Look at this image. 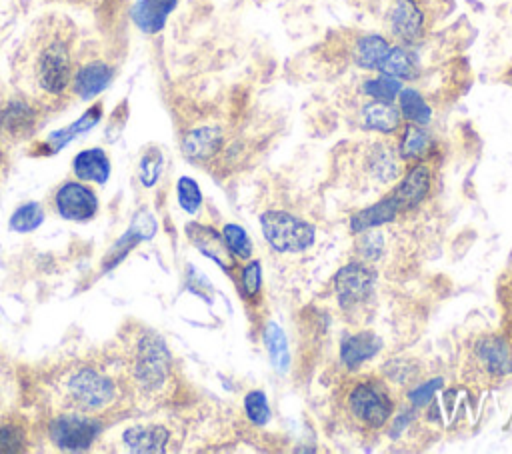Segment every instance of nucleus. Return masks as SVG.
I'll return each mask as SVG.
<instances>
[{"label": "nucleus", "instance_id": "a878e982", "mask_svg": "<svg viewBox=\"0 0 512 454\" xmlns=\"http://www.w3.org/2000/svg\"><path fill=\"white\" fill-rule=\"evenodd\" d=\"M404 82H400L394 76H388L384 72H368L360 84L358 94L364 100H382V102H396Z\"/></svg>", "mask_w": 512, "mask_h": 454}, {"label": "nucleus", "instance_id": "2eb2a0df", "mask_svg": "<svg viewBox=\"0 0 512 454\" xmlns=\"http://www.w3.org/2000/svg\"><path fill=\"white\" fill-rule=\"evenodd\" d=\"M392 44L386 32H362L350 44V60L366 74L378 72Z\"/></svg>", "mask_w": 512, "mask_h": 454}, {"label": "nucleus", "instance_id": "aec40b11", "mask_svg": "<svg viewBox=\"0 0 512 454\" xmlns=\"http://www.w3.org/2000/svg\"><path fill=\"white\" fill-rule=\"evenodd\" d=\"M112 76H114V70L104 60L82 62L74 70L72 92L82 100H90L112 82Z\"/></svg>", "mask_w": 512, "mask_h": 454}, {"label": "nucleus", "instance_id": "473e14b6", "mask_svg": "<svg viewBox=\"0 0 512 454\" xmlns=\"http://www.w3.org/2000/svg\"><path fill=\"white\" fill-rule=\"evenodd\" d=\"M176 196H178V204L182 210H186L188 214H196L202 206V192L196 184V180L182 176L176 184Z\"/></svg>", "mask_w": 512, "mask_h": 454}, {"label": "nucleus", "instance_id": "9b49d317", "mask_svg": "<svg viewBox=\"0 0 512 454\" xmlns=\"http://www.w3.org/2000/svg\"><path fill=\"white\" fill-rule=\"evenodd\" d=\"M384 344L382 338L368 328H358L352 332H344L338 346V358L346 372L356 374L362 366L372 362L380 352Z\"/></svg>", "mask_w": 512, "mask_h": 454}, {"label": "nucleus", "instance_id": "f8f14e48", "mask_svg": "<svg viewBox=\"0 0 512 454\" xmlns=\"http://www.w3.org/2000/svg\"><path fill=\"white\" fill-rule=\"evenodd\" d=\"M54 206L60 218L70 222H84L96 216L98 198L92 188L80 182H64L54 196Z\"/></svg>", "mask_w": 512, "mask_h": 454}, {"label": "nucleus", "instance_id": "7ed1b4c3", "mask_svg": "<svg viewBox=\"0 0 512 454\" xmlns=\"http://www.w3.org/2000/svg\"><path fill=\"white\" fill-rule=\"evenodd\" d=\"M58 396L70 412L102 414L120 398V380L102 364H72L56 380Z\"/></svg>", "mask_w": 512, "mask_h": 454}, {"label": "nucleus", "instance_id": "423d86ee", "mask_svg": "<svg viewBox=\"0 0 512 454\" xmlns=\"http://www.w3.org/2000/svg\"><path fill=\"white\" fill-rule=\"evenodd\" d=\"M464 368L482 382L512 378V338L504 330L476 334L466 348Z\"/></svg>", "mask_w": 512, "mask_h": 454}, {"label": "nucleus", "instance_id": "c756f323", "mask_svg": "<svg viewBox=\"0 0 512 454\" xmlns=\"http://www.w3.org/2000/svg\"><path fill=\"white\" fill-rule=\"evenodd\" d=\"M100 114H102V106H100V104H98V106H92L80 120H76L74 124H70V126L64 128V130L54 132V134L48 138V144H52V150L62 148V146H64L66 142H70L76 134H80V132L92 128V126L98 122Z\"/></svg>", "mask_w": 512, "mask_h": 454}, {"label": "nucleus", "instance_id": "9d476101", "mask_svg": "<svg viewBox=\"0 0 512 454\" xmlns=\"http://www.w3.org/2000/svg\"><path fill=\"white\" fill-rule=\"evenodd\" d=\"M404 166L406 164L400 160L396 146L386 140L370 142L360 158L362 176H366L372 184L380 186L396 182L402 176Z\"/></svg>", "mask_w": 512, "mask_h": 454}, {"label": "nucleus", "instance_id": "6e6552de", "mask_svg": "<svg viewBox=\"0 0 512 454\" xmlns=\"http://www.w3.org/2000/svg\"><path fill=\"white\" fill-rule=\"evenodd\" d=\"M430 14L424 0H388L384 28L392 42L420 46L428 34Z\"/></svg>", "mask_w": 512, "mask_h": 454}, {"label": "nucleus", "instance_id": "4468645a", "mask_svg": "<svg viewBox=\"0 0 512 454\" xmlns=\"http://www.w3.org/2000/svg\"><path fill=\"white\" fill-rule=\"evenodd\" d=\"M396 152L404 164L436 158L438 140L430 132V126H416L404 122L396 134Z\"/></svg>", "mask_w": 512, "mask_h": 454}, {"label": "nucleus", "instance_id": "1a4fd4ad", "mask_svg": "<svg viewBox=\"0 0 512 454\" xmlns=\"http://www.w3.org/2000/svg\"><path fill=\"white\" fill-rule=\"evenodd\" d=\"M100 424L80 412H64L48 426L50 440L62 450H86L98 436Z\"/></svg>", "mask_w": 512, "mask_h": 454}, {"label": "nucleus", "instance_id": "5701e85b", "mask_svg": "<svg viewBox=\"0 0 512 454\" xmlns=\"http://www.w3.org/2000/svg\"><path fill=\"white\" fill-rule=\"evenodd\" d=\"M396 106L400 110L402 120L408 124L430 126L434 120V106L430 104L426 94L422 90H418L416 86L404 84L396 98Z\"/></svg>", "mask_w": 512, "mask_h": 454}, {"label": "nucleus", "instance_id": "f3484780", "mask_svg": "<svg viewBox=\"0 0 512 454\" xmlns=\"http://www.w3.org/2000/svg\"><path fill=\"white\" fill-rule=\"evenodd\" d=\"M190 242L210 260H214L222 270L234 272L236 270V258L228 250L222 232H216L212 226L200 224V222H190L186 226Z\"/></svg>", "mask_w": 512, "mask_h": 454}, {"label": "nucleus", "instance_id": "a211bd4d", "mask_svg": "<svg viewBox=\"0 0 512 454\" xmlns=\"http://www.w3.org/2000/svg\"><path fill=\"white\" fill-rule=\"evenodd\" d=\"M38 124V108L32 100L14 98L0 108V132L10 138H26Z\"/></svg>", "mask_w": 512, "mask_h": 454}, {"label": "nucleus", "instance_id": "412c9836", "mask_svg": "<svg viewBox=\"0 0 512 454\" xmlns=\"http://www.w3.org/2000/svg\"><path fill=\"white\" fill-rule=\"evenodd\" d=\"M170 440V432L160 424H134L122 430L120 444L130 452H162Z\"/></svg>", "mask_w": 512, "mask_h": 454}, {"label": "nucleus", "instance_id": "c85d7f7f", "mask_svg": "<svg viewBox=\"0 0 512 454\" xmlns=\"http://www.w3.org/2000/svg\"><path fill=\"white\" fill-rule=\"evenodd\" d=\"M244 414L248 418V422L256 428H264L270 418H272V412H270V404H268V396L264 390H250L246 392L244 396Z\"/></svg>", "mask_w": 512, "mask_h": 454}, {"label": "nucleus", "instance_id": "f704fd0d", "mask_svg": "<svg viewBox=\"0 0 512 454\" xmlns=\"http://www.w3.org/2000/svg\"><path fill=\"white\" fill-rule=\"evenodd\" d=\"M160 168H162V154L160 152L146 154L142 158V164H140L142 184L144 186H152L158 180V176H160Z\"/></svg>", "mask_w": 512, "mask_h": 454}, {"label": "nucleus", "instance_id": "dca6fc26", "mask_svg": "<svg viewBox=\"0 0 512 454\" xmlns=\"http://www.w3.org/2000/svg\"><path fill=\"white\" fill-rule=\"evenodd\" d=\"M358 124L362 130H368L380 136H396L404 120L400 116L396 102L364 100L358 108Z\"/></svg>", "mask_w": 512, "mask_h": 454}, {"label": "nucleus", "instance_id": "20e7f679", "mask_svg": "<svg viewBox=\"0 0 512 454\" xmlns=\"http://www.w3.org/2000/svg\"><path fill=\"white\" fill-rule=\"evenodd\" d=\"M126 372L140 396L158 398L164 394L172 380V356L156 332L144 330L138 334L128 352Z\"/></svg>", "mask_w": 512, "mask_h": 454}, {"label": "nucleus", "instance_id": "bb28decb", "mask_svg": "<svg viewBox=\"0 0 512 454\" xmlns=\"http://www.w3.org/2000/svg\"><path fill=\"white\" fill-rule=\"evenodd\" d=\"M238 290L246 304L254 306L262 300V264L260 260H244L238 268Z\"/></svg>", "mask_w": 512, "mask_h": 454}, {"label": "nucleus", "instance_id": "393cba45", "mask_svg": "<svg viewBox=\"0 0 512 454\" xmlns=\"http://www.w3.org/2000/svg\"><path fill=\"white\" fill-rule=\"evenodd\" d=\"M74 174L88 182H106L110 176V160L102 148H86L74 158Z\"/></svg>", "mask_w": 512, "mask_h": 454}, {"label": "nucleus", "instance_id": "b1692460", "mask_svg": "<svg viewBox=\"0 0 512 454\" xmlns=\"http://www.w3.org/2000/svg\"><path fill=\"white\" fill-rule=\"evenodd\" d=\"M262 342H264V348H266L272 368L278 374H286L290 370L292 356H290V348H288L284 330L276 322H266L262 328Z\"/></svg>", "mask_w": 512, "mask_h": 454}, {"label": "nucleus", "instance_id": "f257e3e1", "mask_svg": "<svg viewBox=\"0 0 512 454\" xmlns=\"http://www.w3.org/2000/svg\"><path fill=\"white\" fill-rule=\"evenodd\" d=\"M16 82L24 96L38 106H50L72 90L76 70L74 28L66 18H46L20 48Z\"/></svg>", "mask_w": 512, "mask_h": 454}, {"label": "nucleus", "instance_id": "4be33fe9", "mask_svg": "<svg viewBox=\"0 0 512 454\" xmlns=\"http://www.w3.org/2000/svg\"><path fill=\"white\" fill-rule=\"evenodd\" d=\"M176 6L178 0H136L132 20L144 34H158Z\"/></svg>", "mask_w": 512, "mask_h": 454}, {"label": "nucleus", "instance_id": "2f4dec72", "mask_svg": "<svg viewBox=\"0 0 512 454\" xmlns=\"http://www.w3.org/2000/svg\"><path fill=\"white\" fill-rule=\"evenodd\" d=\"M444 386V378L442 376H434L430 380H422L412 384V388L406 392V402L414 408V410H426L428 404L434 400V394Z\"/></svg>", "mask_w": 512, "mask_h": 454}, {"label": "nucleus", "instance_id": "f03ea898", "mask_svg": "<svg viewBox=\"0 0 512 454\" xmlns=\"http://www.w3.org/2000/svg\"><path fill=\"white\" fill-rule=\"evenodd\" d=\"M344 422L364 434L380 432L396 412V402L388 380L378 374H358L346 378L336 394Z\"/></svg>", "mask_w": 512, "mask_h": 454}, {"label": "nucleus", "instance_id": "7c9ffc66", "mask_svg": "<svg viewBox=\"0 0 512 454\" xmlns=\"http://www.w3.org/2000/svg\"><path fill=\"white\" fill-rule=\"evenodd\" d=\"M28 448V430L16 420H0V452H22Z\"/></svg>", "mask_w": 512, "mask_h": 454}, {"label": "nucleus", "instance_id": "39448f33", "mask_svg": "<svg viewBox=\"0 0 512 454\" xmlns=\"http://www.w3.org/2000/svg\"><path fill=\"white\" fill-rule=\"evenodd\" d=\"M376 282V268L360 258L346 262L332 276V294L336 306L352 324H360L374 306Z\"/></svg>", "mask_w": 512, "mask_h": 454}, {"label": "nucleus", "instance_id": "72a5a7b5", "mask_svg": "<svg viewBox=\"0 0 512 454\" xmlns=\"http://www.w3.org/2000/svg\"><path fill=\"white\" fill-rule=\"evenodd\" d=\"M44 220V212L36 202H28L20 208H16V212L10 218V228L16 232H30L34 230L40 222Z\"/></svg>", "mask_w": 512, "mask_h": 454}, {"label": "nucleus", "instance_id": "ddd939ff", "mask_svg": "<svg viewBox=\"0 0 512 454\" xmlns=\"http://www.w3.org/2000/svg\"><path fill=\"white\" fill-rule=\"evenodd\" d=\"M226 146V132L220 124H200L182 138V152L190 162L206 164L220 156Z\"/></svg>", "mask_w": 512, "mask_h": 454}, {"label": "nucleus", "instance_id": "0eeeda50", "mask_svg": "<svg viewBox=\"0 0 512 454\" xmlns=\"http://www.w3.org/2000/svg\"><path fill=\"white\" fill-rule=\"evenodd\" d=\"M260 230L278 254H302L316 242V226L290 210L270 208L260 214Z\"/></svg>", "mask_w": 512, "mask_h": 454}, {"label": "nucleus", "instance_id": "cd10ccee", "mask_svg": "<svg viewBox=\"0 0 512 454\" xmlns=\"http://www.w3.org/2000/svg\"><path fill=\"white\" fill-rule=\"evenodd\" d=\"M222 238L228 246V250L232 252V256L236 260H248L252 258V238L248 236V232L240 226V224H234V222H228L222 226Z\"/></svg>", "mask_w": 512, "mask_h": 454}, {"label": "nucleus", "instance_id": "6ab92c4d", "mask_svg": "<svg viewBox=\"0 0 512 454\" xmlns=\"http://www.w3.org/2000/svg\"><path fill=\"white\" fill-rule=\"evenodd\" d=\"M378 72L394 76L404 84L416 82L424 72L422 56L418 52V46H406V44H396L394 42Z\"/></svg>", "mask_w": 512, "mask_h": 454}]
</instances>
